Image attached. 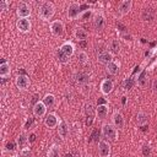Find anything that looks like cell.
Instances as JSON below:
<instances>
[{"label":"cell","instance_id":"1","mask_svg":"<svg viewBox=\"0 0 157 157\" xmlns=\"http://www.w3.org/2000/svg\"><path fill=\"white\" fill-rule=\"evenodd\" d=\"M54 13H55V6L49 1H44L38 11V15L43 21H49L54 16Z\"/></svg>","mask_w":157,"mask_h":157},{"label":"cell","instance_id":"2","mask_svg":"<svg viewBox=\"0 0 157 157\" xmlns=\"http://www.w3.org/2000/svg\"><path fill=\"white\" fill-rule=\"evenodd\" d=\"M102 134L104 137H108L112 141H117L118 140V130L115 129V126L113 124L105 123L102 126Z\"/></svg>","mask_w":157,"mask_h":157},{"label":"cell","instance_id":"3","mask_svg":"<svg viewBox=\"0 0 157 157\" xmlns=\"http://www.w3.org/2000/svg\"><path fill=\"white\" fill-rule=\"evenodd\" d=\"M49 28H50V32L56 36V37H60L64 34V23L60 21V20H55V21H52L50 25H49Z\"/></svg>","mask_w":157,"mask_h":157},{"label":"cell","instance_id":"4","mask_svg":"<svg viewBox=\"0 0 157 157\" xmlns=\"http://www.w3.org/2000/svg\"><path fill=\"white\" fill-rule=\"evenodd\" d=\"M16 13H17L18 18H28V16L31 15V6L27 2L22 1V2L18 4Z\"/></svg>","mask_w":157,"mask_h":157},{"label":"cell","instance_id":"5","mask_svg":"<svg viewBox=\"0 0 157 157\" xmlns=\"http://www.w3.org/2000/svg\"><path fill=\"white\" fill-rule=\"evenodd\" d=\"M81 11H82V10H81L80 4H77V2H72V4L69 5L66 15H67L69 20H75V18H77V17L81 15Z\"/></svg>","mask_w":157,"mask_h":157},{"label":"cell","instance_id":"6","mask_svg":"<svg viewBox=\"0 0 157 157\" xmlns=\"http://www.w3.org/2000/svg\"><path fill=\"white\" fill-rule=\"evenodd\" d=\"M112 153V148L110 145L105 141V140H101L98 142V155L101 157H109Z\"/></svg>","mask_w":157,"mask_h":157},{"label":"cell","instance_id":"7","mask_svg":"<svg viewBox=\"0 0 157 157\" xmlns=\"http://www.w3.org/2000/svg\"><path fill=\"white\" fill-rule=\"evenodd\" d=\"M15 83H16V87L18 90H22L23 91V90H27L28 88L31 81H29V77L27 75H18L16 77V80H15Z\"/></svg>","mask_w":157,"mask_h":157},{"label":"cell","instance_id":"8","mask_svg":"<svg viewBox=\"0 0 157 157\" xmlns=\"http://www.w3.org/2000/svg\"><path fill=\"white\" fill-rule=\"evenodd\" d=\"M112 123L115 126L117 130H121L125 125V120H124V115L120 112H115L112 117Z\"/></svg>","mask_w":157,"mask_h":157},{"label":"cell","instance_id":"9","mask_svg":"<svg viewBox=\"0 0 157 157\" xmlns=\"http://www.w3.org/2000/svg\"><path fill=\"white\" fill-rule=\"evenodd\" d=\"M16 27L20 32L27 33L31 31V21L28 18H18L16 22Z\"/></svg>","mask_w":157,"mask_h":157},{"label":"cell","instance_id":"10","mask_svg":"<svg viewBox=\"0 0 157 157\" xmlns=\"http://www.w3.org/2000/svg\"><path fill=\"white\" fill-rule=\"evenodd\" d=\"M45 113H47V105H45L42 101L37 102V103L33 105V115H34V117L42 118V117L45 115Z\"/></svg>","mask_w":157,"mask_h":157},{"label":"cell","instance_id":"11","mask_svg":"<svg viewBox=\"0 0 157 157\" xmlns=\"http://www.w3.org/2000/svg\"><path fill=\"white\" fill-rule=\"evenodd\" d=\"M44 124L49 129H53V128L58 126L59 125V118H58V115L55 113H49L47 115V118L44 119Z\"/></svg>","mask_w":157,"mask_h":157},{"label":"cell","instance_id":"12","mask_svg":"<svg viewBox=\"0 0 157 157\" xmlns=\"http://www.w3.org/2000/svg\"><path fill=\"white\" fill-rule=\"evenodd\" d=\"M85 114H86V124L92 125V123L94 120V108L91 103H87L85 105Z\"/></svg>","mask_w":157,"mask_h":157},{"label":"cell","instance_id":"13","mask_svg":"<svg viewBox=\"0 0 157 157\" xmlns=\"http://www.w3.org/2000/svg\"><path fill=\"white\" fill-rule=\"evenodd\" d=\"M101 92L103 93V94H109L112 91H113V88H114V83H113V81L112 80H108V78H104L102 82H101Z\"/></svg>","mask_w":157,"mask_h":157},{"label":"cell","instance_id":"14","mask_svg":"<svg viewBox=\"0 0 157 157\" xmlns=\"http://www.w3.org/2000/svg\"><path fill=\"white\" fill-rule=\"evenodd\" d=\"M132 7V1L131 0H124V1H120L119 5H118V11L120 15H125L128 13Z\"/></svg>","mask_w":157,"mask_h":157},{"label":"cell","instance_id":"15","mask_svg":"<svg viewBox=\"0 0 157 157\" xmlns=\"http://www.w3.org/2000/svg\"><path fill=\"white\" fill-rule=\"evenodd\" d=\"M104 26H105V18H104V16L102 13L94 15V17H93V27L97 31H101V29H103Z\"/></svg>","mask_w":157,"mask_h":157},{"label":"cell","instance_id":"16","mask_svg":"<svg viewBox=\"0 0 157 157\" xmlns=\"http://www.w3.org/2000/svg\"><path fill=\"white\" fill-rule=\"evenodd\" d=\"M58 134H59V136H60L63 140H65V139L69 136V126H67L66 121L61 120V121L59 123V125H58Z\"/></svg>","mask_w":157,"mask_h":157},{"label":"cell","instance_id":"17","mask_svg":"<svg viewBox=\"0 0 157 157\" xmlns=\"http://www.w3.org/2000/svg\"><path fill=\"white\" fill-rule=\"evenodd\" d=\"M59 49H60L65 55H67L69 58L75 53V47H74V44H72L71 42H65V43H63Z\"/></svg>","mask_w":157,"mask_h":157},{"label":"cell","instance_id":"18","mask_svg":"<svg viewBox=\"0 0 157 157\" xmlns=\"http://www.w3.org/2000/svg\"><path fill=\"white\" fill-rule=\"evenodd\" d=\"M97 60H98L101 64H105V65H107L108 63L113 61V55H112V53H109V52L104 50V52H101V53L98 54Z\"/></svg>","mask_w":157,"mask_h":157},{"label":"cell","instance_id":"19","mask_svg":"<svg viewBox=\"0 0 157 157\" xmlns=\"http://www.w3.org/2000/svg\"><path fill=\"white\" fill-rule=\"evenodd\" d=\"M108 110H109V108H108L107 104H99V105H97V108H96V114H97L98 119H99V120H103V119L108 115Z\"/></svg>","mask_w":157,"mask_h":157},{"label":"cell","instance_id":"20","mask_svg":"<svg viewBox=\"0 0 157 157\" xmlns=\"http://www.w3.org/2000/svg\"><path fill=\"white\" fill-rule=\"evenodd\" d=\"M74 36H75V38H76L77 40H80V42H83V40H86V39H87V37H88V33L86 32V29H83V28L78 27V28H76V29H75V32H74Z\"/></svg>","mask_w":157,"mask_h":157},{"label":"cell","instance_id":"21","mask_svg":"<svg viewBox=\"0 0 157 157\" xmlns=\"http://www.w3.org/2000/svg\"><path fill=\"white\" fill-rule=\"evenodd\" d=\"M10 72H11L10 64L7 61H2L0 64V76H1V78H6L7 76H10Z\"/></svg>","mask_w":157,"mask_h":157},{"label":"cell","instance_id":"22","mask_svg":"<svg viewBox=\"0 0 157 157\" xmlns=\"http://www.w3.org/2000/svg\"><path fill=\"white\" fill-rule=\"evenodd\" d=\"M147 120H148V115H147L145 112H140V113H137V115H136L135 123H136V125H139V126H144V125L147 123Z\"/></svg>","mask_w":157,"mask_h":157},{"label":"cell","instance_id":"23","mask_svg":"<svg viewBox=\"0 0 157 157\" xmlns=\"http://www.w3.org/2000/svg\"><path fill=\"white\" fill-rule=\"evenodd\" d=\"M155 17V11L152 9H144L141 12V20L142 21H151Z\"/></svg>","mask_w":157,"mask_h":157},{"label":"cell","instance_id":"24","mask_svg":"<svg viewBox=\"0 0 157 157\" xmlns=\"http://www.w3.org/2000/svg\"><path fill=\"white\" fill-rule=\"evenodd\" d=\"M105 69H107V72L109 75H117L119 72V65L115 63V61H110L105 65Z\"/></svg>","mask_w":157,"mask_h":157},{"label":"cell","instance_id":"25","mask_svg":"<svg viewBox=\"0 0 157 157\" xmlns=\"http://www.w3.org/2000/svg\"><path fill=\"white\" fill-rule=\"evenodd\" d=\"M75 81L77 82V83H82V85H85V83H87L88 82V75L86 74V72H77V74H75Z\"/></svg>","mask_w":157,"mask_h":157},{"label":"cell","instance_id":"26","mask_svg":"<svg viewBox=\"0 0 157 157\" xmlns=\"http://www.w3.org/2000/svg\"><path fill=\"white\" fill-rule=\"evenodd\" d=\"M28 142H29V141H28L27 135H26L25 132H21V134L18 135V137H17V145H18V147L22 150V148H25V147L27 146Z\"/></svg>","mask_w":157,"mask_h":157},{"label":"cell","instance_id":"27","mask_svg":"<svg viewBox=\"0 0 157 157\" xmlns=\"http://www.w3.org/2000/svg\"><path fill=\"white\" fill-rule=\"evenodd\" d=\"M42 102L47 105V108H50V107H53V105L55 104V97H54L53 94L48 93V94H45V96H44V98H43V101H42Z\"/></svg>","mask_w":157,"mask_h":157},{"label":"cell","instance_id":"28","mask_svg":"<svg viewBox=\"0 0 157 157\" xmlns=\"http://www.w3.org/2000/svg\"><path fill=\"white\" fill-rule=\"evenodd\" d=\"M60 156V147L56 145H53L52 147H49L48 152H47V157H59Z\"/></svg>","mask_w":157,"mask_h":157},{"label":"cell","instance_id":"29","mask_svg":"<svg viewBox=\"0 0 157 157\" xmlns=\"http://www.w3.org/2000/svg\"><path fill=\"white\" fill-rule=\"evenodd\" d=\"M137 85L140 87H146L147 86V77H146V71H142L139 76H137Z\"/></svg>","mask_w":157,"mask_h":157},{"label":"cell","instance_id":"30","mask_svg":"<svg viewBox=\"0 0 157 157\" xmlns=\"http://www.w3.org/2000/svg\"><path fill=\"white\" fill-rule=\"evenodd\" d=\"M56 58H58V61L59 63H61V64H66V63H69V56L67 55H65L60 49H58L56 50Z\"/></svg>","mask_w":157,"mask_h":157},{"label":"cell","instance_id":"31","mask_svg":"<svg viewBox=\"0 0 157 157\" xmlns=\"http://www.w3.org/2000/svg\"><path fill=\"white\" fill-rule=\"evenodd\" d=\"M134 85H135V80H134L132 77H128V78H125V81L123 82V86H124L125 90H131Z\"/></svg>","mask_w":157,"mask_h":157},{"label":"cell","instance_id":"32","mask_svg":"<svg viewBox=\"0 0 157 157\" xmlns=\"http://www.w3.org/2000/svg\"><path fill=\"white\" fill-rule=\"evenodd\" d=\"M77 58H78L80 63H82V64H86V63L88 61V54H87L85 50H81V52H78V55H77Z\"/></svg>","mask_w":157,"mask_h":157},{"label":"cell","instance_id":"33","mask_svg":"<svg viewBox=\"0 0 157 157\" xmlns=\"http://www.w3.org/2000/svg\"><path fill=\"white\" fill-rule=\"evenodd\" d=\"M110 48H112L113 53H119V52H120V43L118 42V39H113V40H112Z\"/></svg>","mask_w":157,"mask_h":157},{"label":"cell","instance_id":"34","mask_svg":"<svg viewBox=\"0 0 157 157\" xmlns=\"http://www.w3.org/2000/svg\"><path fill=\"white\" fill-rule=\"evenodd\" d=\"M21 155H22V157H31L32 153H31V151H29V147L22 148V150H21Z\"/></svg>","mask_w":157,"mask_h":157},{"label":"cell","instance_id":"35","mask_svg":"<svg viewBox=\"0 0 157 157\" xmlns=\"http://www.w3.org/2000/svg\"><path fill=\"white\" fill-rule=\"evenodd\" d=\"M91 15H92V12H91V11L85 10V11H83V13H81V15H80V17H81L82 20H88V18L91 17Z\"/></svg>","mask_w":157,"mask_h":157},{"label":"cell","instance_id":"36","mask_svg":"<svg viewBox=\"0 0 157 157\" xmlns=\"http://www.w3.org/2000/svg\"><path fill=\"white\" fill-rule=\"evenodd\" d=\"M150 153H151V148H150V146H144V147H142V155H144L145 157H148Z\"/></svg>","mask_w":157,"mask_h":157},{"label":"cell","instance_id":"37","mask_svg":"<svg viewBox=\"0 0 157 157\" xmlns=\"http://www.w3.org/2000/svg\"><path fill=\"white\" fill-rule=\"evenodd\" d=\"M7 6H9V2H7L6 0L0 1V10H1V11H5V10L7 9Z\"/></svg>","mask_w":157,"mask_h":157},{"label":"cell","instance_id":"38","mask_svg":"<svg viewBox=\"0 0 157 157\" xmlns=\"http://www.w3.org/2000/svg\"><path fill=\"white\" fill-rule=\"evenodd\" d=\"M13 150H15V145L12 142L6 144V151H13Z\"/></svg>","mask_w":157,"mask_h":157},{"label":"cell","instance_id":"39","mask_svg":"<svg viewBox=\"0 0 157 157\" xmlns=\"http://www.w3.org/2000/svg\"><path fill=\"white\" fill-rule=\"evenodd\" d=\"M152 91L155 92V93H157V77L153 80V82H152Z\"/></svg>","mask_w":157,"mask_h":157},{"label":"cell","instance_id":"40","mask_svg":"<svg viewBox=\"0 0 157 157\" xmlns=\"http://www.w3.org/2000/svg\"><path fill=\"white\" fill-rule=\"evenodd\" d=\"M34 140H36V134H33V132L29 134V136H28V141H29V142H33Z\"/></svg>","mask_w":157,"mask_h":157},{"label":"cell","instance_id":"41","mask_svg":"<svg viewBox=\"0 0 157 157\" xmlns=\"http://www.w3.org/2000/svg\"><path fill=\"white\" fill-rule=\"evenodd\" d=\"M123 37L125 38V40H128V39H129V40H131V36H129V34H124Z\"/></svg>","mask_w":157,"mask_h":157},{"label":"cell","instance_id":"42","mask_svg":"<svg viewBox=\"0 0 157 157\" xmlns=\"http://www.w3.org/2000/svg\"><path fill=\"white\" fill-rule=\"evenodd\" d=\"M64 157H72V156H71V153H66Z\"/></svg>","mask_w":157,"mask_h":157},{"label":"cell","instance_id":"43","mask_svg":"<svg viewBox=\"0 0 157 157\" xmlns=\"http://www.w3.org/2000/svg\"><path fill=\"white\" fill-rule=\"evenodd\" d=\"M13 157H17V156H13Z\"/></svg>","mask_w":157,"mask_h":157},{"label":"cell","instance_id":"44","mask_svg":"<svg viewBox=\"0 0 157 157\" xmlns=\"http://www.w3.org/2000/svg\"><path fill=\"white\" fill-rule=\"evenodd\" d=\"M148 157H151V156H148Z\"/></svg>","mask_w":157,"mask_h":157}]
</instances>
